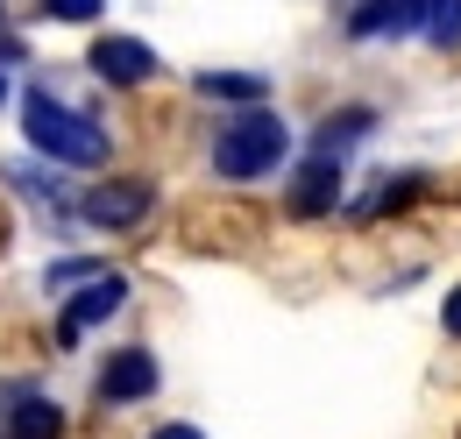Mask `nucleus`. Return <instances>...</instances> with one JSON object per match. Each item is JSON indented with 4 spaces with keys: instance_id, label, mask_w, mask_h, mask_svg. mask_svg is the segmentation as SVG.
Segmentation results:
<instances>
[{
    "instance_id": "nucleus-7",
    "label": "nucleus",
    "mask_w": 461,
    "mask_h": 439,
    "mask_svg": "<svg viewBox=\"0 0 461 439\" xmlns=\"http://www.w3.org/2000/svg\"><path fill=\"white\" fill-rule=\"evenodd\" d=\"M121 298H128V283H121V276H93V283H86V291H78V298H71V305H64V340H78V333L86 327H100V319H114L121 312Z\"/></svg>"
},
{
    "instance_id": "nucleus-5",
    "label": "nucleus",
    "mask_w": 461,
    "mask_h": 439,
    "mask_svg": "<svg viewBox=\"0 0 461 439\" xmlns=\"http://www.w3.org/2000/svg\"><path fill=\"white\" fill-rule=\"evenodd\" d=\"M93 71H100L107 85H142V78L157 71V50L135 43V36H100V43H93Z\"/></svg>"
},
{
    "instance_id": "nucleus-15",
    "label": "nucleus",
    "mask_w": 461,
    "mask_h": 439,
    "mask_svg": "<svg viewBox=\"0 0 461 439\" xmlns=\"http://www.w3.org/2000/svg\"><path fill=\"white\" fill-rule=\"evenodd\" d=\"M149 439H206L199 426H164V433H149Z\"/></svg>"
},
{
    "instance_id": "nucleus-11",
    "label": "nucleus",
    "mask_w": 461,
    "mask_h": 439,
    "mask_svg": "<svg viewBox=\"0 0 461 439\" xmlns=\"http://www.w3.org/2000/svg\"><path fill=\"white\" fill-rule=\"evenodd\" d=\"M419 36L433 50H461V0H426L419 7Z\"/></svg>"
},
{
    "instance_id": "nucleus-1",
    "label": "nucleus",
    "mask_w": 461,
    "mask_h": 439,
    "mask_svg": "<svg viewBox=\"0 0 461 439\" xmlns=\"http://www.w3.org/2000/svg\"><path fill=\"white\" fill-rule=\"evenodd\" d=\"M22 128H29V142H36L50 164L93 170L100 157H107V128H93L86 113H71L64 100H50L43 85H29V100H22Z\"/></svg>"
},
{
    "instance_id": "nucleus-6",
    "label": "nucleus",
    "mask_w": 461,
    "mask_h": 439,
    "mask_svg": "<svg viewBox=\"0 0 461 439\" xmlns=\"http://www.w3.org/2000/svg\"><path fill=\"white\" fill-rule=\"evenodd\" d=\"M419 7H426V0H362V7L348 14V36H355V43H376V36H411V29H419Z\"/></svg>"
},
{
    "instance_id": "nucleus-3",
    "label": "nucleus",
    "mask_w": 461,
    "mask_h": 439,
    "mask_svg": "<svg viewBox=\"0 0 461 439\" xmlns=\"http://www.w3.org/2000/svg\"><path fill=\"white\" fill-rule=\"evenodd\" d=\"M149 199H157V192H149L142 177H121V184H93L78 213L93 220V227H135V220L149 213Z\"/></svg>"
},
{
    "instance_id": "nucleus-8",
    "label": "nucleus",
    "mask_w": 461,
    "mask_h": 439,
    "mask_svg": "<svg viewBox=\"0 0 461 439\" xmlns=\"http://www.w3.org/2000/svg\"><path fill=\"white\" fill-rule=\"evenodd\" d=\"M199 93L206 100H234V107H256V100H270V78L263 71H199Z\"/></svg>"
},
{
    "instance_id": "nucleus-17",
    "label": "nucleus",
    "mask_w": 461,
    "mask_h": 439,
    "mask_svg": "<svg viewBox=\"0 0 461 439\" xmlns=\"http://www.w3.org/2000/svg\"><path fill=\"white\" fill-rule=\"evenodd\" d=\"M0 100H7V78H0Z\"/></svg>"
},
{
    "instance_id": "nucleus-13",
    "label": "nucleus",
    "mask_w": 461,
    "mask_h": 439,
    "mask_svg": "<svg viewBox=\"0 0 461 439\" xmlns=\"http://www.w3.org/2000/svg\"><path fill=\"white\" fill-rule=\"evenodd\" d=\"M43 14H58V22H93V14H107V0H43Z\"/></svg>"
},
{
    "instance_id": "nucleus-10",
    "label": "nucleus",
    "mask_w": 461,
    "mask_h": 439,
    "mask_svg": "<svg viewBox=\"0 0 461 439\" xmlns=\"http://www.w3.org/2000/svg\"><path fill=\"white\" fill-rule=\"evenodd\" d=\"M7 439H64V411L50 397H29V404L7 418Z\"/></svg>"
},
{
    "instance_id": "nucleus-9",
    "label": "nucleus",
    "mask_w": 461,
    "mask_h": 439,
    "mask_svg": "<svg viewBox=\"0 0 461 439\" xmlns=\"http://www.w3.org/2000/svg\"><path fill=\"white\" fill-rule=\"evenodd\" d=\"M341 199V164H327V157H312V170L298 177V192H291V213H327Z\"/></svg>"
},
{
    "instance_id": "nucleus-12",
    "label": "nucleus",
    "mask_w": 461,
    "mask_h": 439,
    "mask_svg": "<svg viewBox=\"0 0 461 439\" xmlns=\"http://www.w3.org/2000/svg\"><path fill=\"white\" fill-rule=\"evenodd\" d=\"M369 128H376V113H369V107H348V113H334V121L320 128V142H312V149H320V157H341L348 142H362Z\"/></svg>"
},
{
    "instance_id": "nucleus-2",
    "label": "nucleus",
    "mask_w": 461,
    "mask_h": 439,
    "mask_svg": "<svg viewBox=\"0 0 461 439\" xmlns=\"http://www.w3.org/2000/svg\"><path fill=\"white\" fill-rule=\"evenodd\" d=\"M285 149H291L285 121H277V113H263V100H256L241 121L221 128V142H213V170H221V177H263V170H277Z\"/></svg>"
},
{
    "instance_id": "nucleus-16",
    "label": "nucleus",
    "mask_w": 461,
    "mask_h": 439,
    "mask_svg": "<svg viewBox=\"0 0 461 439\" xmlns=\"http://www.w3.org/2000/svg\"><path fill=\"white\" fill-rule=\"evenodd\" d=\"M0 64H22V43H14V36H0Z\"/></svg>"
},
{
    "instance_id": "nucleus-14",
    "label": "nucleus",
    "mask_w": 461,
    "mask_h": 439,
    "mask_svg": "<svg viewBox=\"0 0 461 439\" xmlns=\"http://www.w3.org/2000/svg\"><path fill=\"white\" fill-rule=\"evenodd\" d=\"M440 319H447V333H455V340H461V283H455V291H447V305H440Z\"/></svg>"
},
{
    "instance_id": "nucleus-4",
    "label": "nucleus",
    "mask_w": 461,
    "mask_h": 439,
    "mask_svg": "<svg viewBox=\"0 0 461 439\" xmlns=\"http://www.w3.org/2000/svg\"><path fill=\"white\" fill-rule=\"evenodd\" d=\"M149 390H157V354H142V347L107 354V369H100V397H107V404H135V397H149Z\"/></svg>"
}]
</instances>
